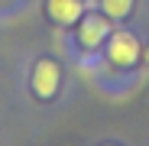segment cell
Returning <instances> with one entry per match:
<instances>
[{"label":"cell","instance_id":"cell-1","mask_svg":"<svg viewBox=\"0 0 149 146\" xmlns=\"http://www.w3.org/2000/svg\"><path fill=\"white\" fill-rule=\"evenodd\" d=\"M104 49H107V62L117 65V68H133L139 62V55H143L139 39L133 33H110L107 42H104Z\"/></svg>","mask_w":149,"mask_h":146},{"label":"cell","instance_id":"cell-2","mask_svg":"<svg viewBox=\"0 0 149 146\" xmlns=\"http://www.w3.org/2000/svg\"><path fill=\"white\" fill-rule=\"evenodd\" d=\"M110 33L113 29H110V16L107 13H88V16L78 20V45L84 52H97L107 42Z\"/></svg>","mask_w":149,"mask_h":146},{"label":"cell","instance_id":"cell-3","mask_svg":"<svg viewBox=\"0 0 149 146\" xmlns=\"http://www.w3.org/2000/svg\"><path fill=\"white\" fill-rule=\"evenodd\" d=\"M58 81H62L58 65H55L52 59H39V62H36V71H33V91L42 97V101H49V97H55Z\"/></svg>","mask_w":149,"mask_h":146},{"label":"cell","instance_id":"cell-4","mask_svg":"<svg viewBox=\"0 0 149 146\" xmlns=\"http://www.w3.org/2000/svg\"><path fill=\"white\" fill-rule=\"evenodd\" d=\"M45 10L58 26H74L84 16V0H49Z\"/></svg>","mask_w":149,"mask_h":146},{"label":"cell","instance_id":"cell-5","mask_svg":"<svg viewBox=\"0 0 149 146\" xmlns=\"http://www.w3.org/2000/svg\"><path fill=\"white\" fill-rule=\"evenodd\" d=\"M133 3H136V0H101V10L110 20H127L133 13Z\"/></svg>","mask_w":149,"mask_h":146},{"label":"cell","instance_id":"cell-6","mask_svg":"<svg viewBox=\"0 0 149 146\" xmlns=\"http://www.w3.org/2000/svg\"><path fill=\"white\" fill-rule=\"evenodd\" d=\"M146 62H149V49H146Z\"/></svg>","mask_w":149,"mask_h":146}]
</instances>
